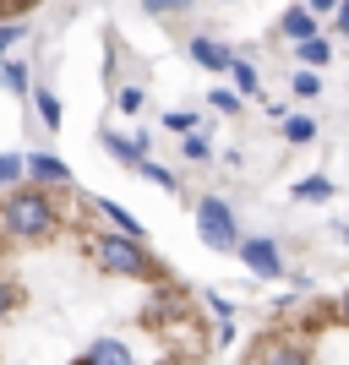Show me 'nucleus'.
I'll use <instances>...</instances> for the list:
<instances>
[{
    "mask_svg": "<svg viewBox=\"0 0 349 365\" xmlns=\"http://www.w3.org/2000/svg\"><path fill=\"white\" fill-rule=\"evenodd\" d=\"M338 311H344V322H349V289H344V300H338Z\"/></svg>",
    "mask_w": 349,
    "mask_h": 365,
    "instance_id": "obj_30",
    "label": "nucleus"
},
{
    "mask_svg": "<svg viewBox=\"0 0 349 365\" xmlns=\"http://www.w3.org/2000/svg\"><path fill=\"white\" fill-rule=\"evenodd\" d=\"M229 71H235V93H257L262 88V76H257V66H251V61H235Z\"/></svg>",
    "mask_w": 349,
    "mask_h": 365,
    "instance_id": "obj_18",
    "label": "nucleus"
},
{
    "mask_svg": "<svg viewBox=\"0 0 349 365\" xmlns=\"http://www.w3.org/2000/svg\"><path fill=\"white\" fill-rule=\"evenodd\" d=\"M11 300H16V294H11V284H6V278H0V317H6V311H11Z\"/></svg>",
    "mask_w": 349,
    "mask_h": 365,
    "instance_id": "obj_27",
    "label": "nucleus"
},
{
    "mask_svg": "<svg viewBox=\"0 0 349 365\" xmlns=\"http://www.w3.org/2000/svg\"><path fill=\"white\" fill-rule=\"evenodd\" d=\"M76 365H131V349H126L121 338H93Z\"/></svg>",
    "mask_w": 349,
    "mask_h": 365,
    "instance_id": "obj_6",
    "label": "nucleus"
},
{
    "mask_svg": "<svg viewBox=\"0 0 349 365\" xmlns=\"http://www.w3.org/2000/svg\"><path fill=\"white\" fill-rule=\"evenodd\" d=\"M164 125H169V131H181V137H191V131H197V115H191V109H169Z\"/></svg>",
    "mask_w": 349,
    "mask_h": 365,
    "instance_id": "obj_21",
    "label": "nucleus"
},
{
    "mask_svg": "<svg viewBox=\"0 0 349 365\" xmlns=\"http://www.w3.org/2000/svg\"><path fill=\"white\" fill-rule=\"evenodd\" d=\"M22 33H28V28H22V22H6V28H0V55H6V49H11L16 38H22Z\"/></svg>",
    "mask_w": 349,
    "mask_h": 365,
    "instance_id": "obj_26",
    "label": "nucleus"
},
{
    "mask_svg": "<svg viewBox=\"0 0 349 365\" xmlns=\"http://www.w3.org/2000/svg\"><path fill=\"white\" fill-rule=\"evenodd\" d=\"M289 93H295V98H300V104H305V98H317V93H322L317 71H305V66H300V71L289 76Z\"/></svg>",
    "mask_w": 349,
    "mask_h": 365,
    "instance_id": "obj_14",
    "label": "nucleus"
},
{
    "mask_svg": "<svg viewBox=\"0 0 349 365\" xmlns=\"http://www.w3.org/2000/svg\"><path fill=\"white\" fill-rule=\"evenodd\" d=\"M235 257H241L257 278H284V257H278V245L268 240V235H257V240H241V251H235Z\"/></svg>",
    "mask_w": 349,
    "mask_h": 365,
    "instance_id": "obj_4",
    "label": "nucleus"
},
{
    "mask_svg": "<svg viewBox=\"0 0 349 365\" xmlns=\"http://www.w3.org/2000/svg\"><path fill=\"white\" fill-rule=\"evenodd\" d=\"M28 175L39 185H71V169H66L55 153H33V158H28Z\"/></svg>",
    "mask_w": 349,
    "mask_h": 365,
    "instance_id": "obj_7",
    "label": "nucleus"
},
{
    "mask_svg": "<svg viewBox=\"0 0 349 365\" xmlns=\"http://www.w3.org/2000/svg\"><path fill=\"white\" fill-rule=\"evenodd\" d=\"M142 104H148V93H142L137 82H131V88H115V109H121V115H137Z\"/></svg>",
    "mask_w": 349,
    "mask_h": 365,
    "instance_id": "obj_17",
    "label": "nucleus"
},
{
    "mask_svg": "<svg viewBox=\"0 0 349 365\" xmlns=\"http://www.w3.org/2000/svg\"><path fill=\"white\" fill-rule=\"evenodd\" d=\"M33 109H39V120L49 125V131H61V98H55V93H33Z\"/></svg>",
    "mask_w": 349,
    "mask_h": 365,
    "instance_id": "obj_13",
    "label": "nucleus"
},
{
    "mask_svg": "<svg viewBox=\"0 0 349 365\" xmlns=\"http://www.w3.org/2000/svg\"><path fill=\"white\" fill-rule=\"evenodd\" d=\"M148 16H175V11H191V0H142Z\"/></svg>",
    "mask_w": 349,
    "mask_h": 365,
    "instance_id": "obj_22",
    "label": "nucleus"
},
{
    "mask_svg": "<svg viewBox=\"0 0 349 365\" xmlns=\"http://www.w3.org/2000/svg\"><path fill=\"white\" fill-rule=\"evenodd\" d=\"M284 137L289 142H317V120H311V115H289V120H284Z\"/></svg>",
    "mask_w": 349,
    "mask_h": 365,
    "instance_id": "obj_15",
    "label": "nucleus"
},
{
    "mask_svg": "<svg viewBox=\"0 0 349 365\" xmlns=\"http://www.w3.org/2000/svg\"><path fill=\"white\" fill-rule=\"evenodd\" d=\"M338 28H349V0H344V6H338Z\"/></svg>",
    "mask_w": 349,
    "mask_h": 365,
    "instance_id": "obj_29",
    "label": "nucleus"
},
{
    "mask_svg": "<svg viewBox=\"0 0 349 365\" xmlns=\"http://www.w3.org/2000/svg\"><path fill=\"white\" fill-rule=\"evenodd\" d=\"M93 262L115 278H153L158 273V262H153L137 240H126V235H98V240H93Z\"/></svg>",
    "mask_w": 349,
    "mask_h": 365,
    "instance_id": "obj_2",
    "label": "nucleus"
},
{
    "mask_svg": "<svg viewBox=\"0 0 349 365\" xmlns=\"http://www.w3.org/2000/svg\"><path fill=\"white\" fill-rule=\"evenodd\" d=\"M328 55H333V49H328V38H322V33H317V38H305V44H300V61H305V71H317V66L328 61Z\"/></svg>",
    "mask_w": 349,
    "mask_h": 365,
    "instance_id": "obj_16",
    "label": "nucleus"
},
{
    "mask_svg": "<svg viewBox=\"0 0 349 365\" xmlns=\"http://www.w3.org/2000/svg\"><path fill=\"white\" fill-rule=\"evenodd\" d=\"M338 6H344V0H311V16L317 11H338Z\"/></svg>",
    "mask_w": 349,
    "mask_h": 365,
    "instance_id": "obj_28",
    "label": "nucleus"
},
{
    "mask_svg": "<svg viewBox=\"0 0 349 365\" xmlns=\"http://www.w3.org/2000/svg\"><path fill=\"white\" fill-rule=\"evenodd\" d=\"M197 235L213 245V251H241V229H235V213H229L218 197L197 202Z\"/></svg>",
    "mask_w": 349,
    "mask_h": 365,
    "instance_id": "obj_3",
    "label": "nucleus"
},
{
    "mask_svg": "<svg viewBox=\"0 0 349 365\" xmlns=\"http://www.w3.org/2000/svg\"><path fill=\"white\" fill-rule=\"evenodd\" d=\"M186 158H191V164H208V158H213V142L208 137H202V131H191V137H186Z\"/></svg>",
    "mask_w": 349,
    "mask_h": 365,
    "instance_id": "obj_20",
    "label": "nucleus"
},
{
    "mask_svg": "<svg viewBox=\"0 0 349 365\" xmlns=\"http://www.w3.org/2000/svg\"><path fill=\"white\" fill-rule=\"evenodd\" d=\"M28 175V158H16V153H0V185H16Z\"/></svg>",
    "mask_w": 349,
    "mask_h": 365,
    "instance_id": "obj_19",
    "label": "nucleus"
},
{
    "mask_svg": "<svg viewBox=\"0 0 349 365\" xmlns=\"http://www.w3.org/2000/svg\"><path fill=\"white\" fill-rule=\"evenodd\" d=\"M278 28H284L295 44H305V38H317V16H311V6H289Z\"/></svg>",
    "mask_w": 349,
    "mask_h": 365,
    "instance_id": "obj_10",
    "label": "nucleus"
},
{
    "mask_svg": "<svg viewBox=\"0 0 349 365\" xmlns=\"http://www.w3.org/2000/svg\"><path fill=\"white\" fill-rule=\"evenodd\" d=\"M338 240H344V245H349V224H338Z\"/></svg>",
    "mask_w": 349,
    "mask_h": 365,
    "instance_id": "obj_31",
    "label": "nucleus"
},
{
    "mask_svg": "<svg viewBox=\"0 0 349 365\" xmlns=\"http://www.w3.org/2000/svg\"><path fill=\"white\" fill-rule=\"evenodd\" d=\"M208 104H213V109H224V115H235V109H241V93H235V88H213V93H208Z\"/></svg>",
    "mask_w": 349,
    "mask_h": 365,
    "instance_id": "obj_24",
    "label": "nucleus"
},
{
    "mask_svg": "<svg viewBox=\"0 0 349 365\" xmlns=\"http://www.w3.org/2000/svg\"><path fill=\"white\" fill-rule=\"evenodd\" d=\"M191 61H197L202 71H229V66H235V49L218 44V38H191Z\"/></svg>",
    "mask_w": 349,
    "mask_h": 365,
    "instance_id": "obj_5",
    "label": "nucleus"
},
{
    "mask_svg": "<svg viewBox=\"0 0 349 365\" xmlns=\"http://www.w3.org/2000/svg\"><path fill=\"white\" fill-rule=\"evenodd\" d=\"M104 148L121 158V164H148V137H121V131H104Z\"/></svg>",
    "mask_w": 349,
    "mask_h": 365,
    "instance_id": "obj_9",
    "label": "nucleus"
},
{
    "mask_svg": "<svg viewBox=\"0 0 349 365\" xmlns=\"http://www.w3.org/2000/svg\"><path fill=\"white\" fill-rule=\"evenodd\" d=\"M0 224L16 240H44L49 229H55V207H49L44 191H11L6 207H0Z\"/></svg>",
    "mask_w": 349,
    "mask_h": 365,
    "instance_id": "obj_1",
    "label": "nucleus"
},
{
    "mask_svg": "<svg viewBox=\"0 0 349 365\" xmlns=\"http://www.w3.org/2000/svg\"><path fill=\"white\" fill-rule=\"evenodd\" d=\"M98 213L109 218V224H115V235H126V240H137L142 245V235H148V224H142V218H131L121 207V202H109V197H98Z\"/></svg>",
    "mask_w": 349,
    "mask_h": 365,
    "instance_id": "obj_8",
    "label": "nucleus"
},
{
    "mask_svg": "<svg viewBox=\"0 0 349 365\" xmlns=\"http://www.w3.org/2000/svg\"><path fill=\"white\" fill-rule=\"evenodd\" d=\"M257 365H311V354H305L300 344H273V349H262Z\"/></svg>",
    "mask_w": 349,
    "mask_h": 365,
    "instance_id": "obj_12",
    "label": "nucleus"
},
{
    "mask_svg": "<svg viewBox=\"0 0 349 365\" xmlns=\"http://www.w3.org/2000/svg\"><path fill=\"white\" fill-rule=\"evenodd\" d=\"M142 175H148L153 185H169V191H175V175H169V169H158V164H137Z\"/></svg>",
    "mask_w": 349,
    "mask_h": 365,
    "instance_id": "obj_25",
    "label": "nucleus"
},
{
    "mask_svg": "<svg viewBox=\"0 0 349 365\" xmlns=\"http://www.w3.org/2000/svg\"><path fill=\"white\" fill-rule=\"evenodd\" d=\"M0 82H6L11 93H28V71H22L16 61H6V66H0Z\"/></svg>",
    "mask_w": 349,
    "mask_h": 365,
    "instance_id": "obj_23",
    "label": "nucleus"
},
{
    "mask_svg": "<svg viewBox=\"0 0 349 365\" xmlns=\"http://www.w3.org/2000/svg\"><path fill=\"white\" fill-rule=\"evenodd\" d=\"M338 33H344V38H349V28H338Z\"/></svg>",
    "mask_w": 349,
    "mask_h": 365,
    "instance_id": "obj_32",
    "label": "nucleus"
},
{
    "mask_svg": "<svg viewBox=\"0 0 349 365\" xmlns=\"http://www.w3.org/2000/svg\"><path fill=\"white\" fill-rule=\"evenodd\" d=\"M289 197L295 202H333V180H328V175H305V180H295Z\"/></svg>",
    "mask_w": 349,
    "mask_h": 365,
    "instance_id": "obj_11",
    "label": "nucleus"
}]
</instances>
